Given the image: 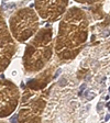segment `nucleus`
I'll return each mask as SVG.
<instances>
[{
    "label": "nucleus",
    "instance_id": "obj_2",
    "mask_svg": "<svg viewBox=\"0 0 110 123\" xmlns=\"http://www.w3.org/2000/svg\"><path fill=\"white\" fill-rule=\"evenodd\" d=\"M52 35V29L43 28L26 45L23 55V67L26 73L40 72L47 64L53 53Z\"/></svg>",
    "mask_w": 110,
    "mask_h": 123
},
{
    "label": "nucleus",
    "instance_id": "obj_9",
    "mask_svg": "<svg viewBox=\"0 0 110 123\" xmlns=\"http://www.w3.org/2000/svg\"><path fill=\"white\" fill-rule=\"evenodd\" d=\"M0 123H7V122H2V121H0Z\"/></svg>",
    "mask_w": 110,
    "mask_h": 123
},
{
    "label": "nucleus",
    "instance_id": "obj_7",
    "mask_svg": "<svg viewBox=\"0 0 110 123\" xmlns=\"http://www.w3.org/2000/svg\"><path fill=\"white\" fill-rule=\"evenodd\" d=\"M69 0H34L39 17L51 22L57 21L65 14Z\"/></svg>",
    "mask_w": 110,
    "mask_h": 123
},
{
    "label": "nucleus",
    "instance_id": "obj_5",
    "mask_svg": "<svg viewBox=\"0 0 110 123\" xmlns=\"http://www.w3.org/2000/svg\"><path fill=\"white\" fill-rule=\"evenodd\" d=\"M20 91L12 81L0 79V119L9 117L17 109Z\"/></svg>",
    "mask_w": 110,
    "mask_h": 123
},
{
    "label": "nucleus",
    "instance_id": "obj_1",
    "mask_svg": "<svg viewBox=\"0 0 110 123\" xmlns=\"http://www.w3.org/2000/svg\"><path fill=\"white\" fill-rule=\"evenodd\" d=\"M88 37V19L79 8L73 7L62 17L55 51L59 59L69 61L82 51Z\"/></svg>",
    "mask_w": 110,
    "mask_h": 123
},
{
    "label": "nucleus",
    "instance_id": "obj_6",
    "mask_svg": "<svg viewBox=\"0 0 110 123\" xmlns=\"http://www.w3.org/2000/svg\"><path fill=\"white\" fill-rule=\"evenodd\" d=\"M15 51V40L9 30V26H7L2 12L0 11V73H2L10 64Z\"/></svg>",
    "mask_w": 110,
    "mask_h": 123
},
{
    "label": "nucleus",
    "instance_id": "obj_3",
    "mask_svg": "<svg viewBox=\"0 0 110 123\" xmlns=\"http://www.w3.org/2000/svg\"><path fill=\"white\" fill-rule=\"evenodd\" d=\"M39 14L34 9L23 8L11 15L9 30L13 38L18 42H26L34 36L39 31Z\"/></svg>",
    "mask_w": 110,
    "mask_h": 123
},
{
    "label": "nucleus",
    "instance_id": "obj_8",
    "mask_svg": "<svg viewBox=\"0 0 110 123\" xmlns=\"http://www.w3.org/2000/svg\"><path fill=\"white\" fill-rule=\"evenodd\" d=\"M75 1L78 3H83V5H96V3H99L104 0H75Z\"/></svg>",
    "mask_w": 110,
    "mask_h": 123
},
{
    "label": "nucleus",
    "instance_id": "obj_4",
    "mask_svg": "<svg viewBox=\"0 0 110 123\" xmlns=\"http://www.w3.org/2000/svg\"><path fill=\"white\" fill-rule=\"evenodd\" d=\"M35 89L26 87L21 100V109L18 114L19 123H40L41 113L45 107L44 96H36Z\"/></svg>",
    "mask_w": 110,
    "mask_h": 123
}]
</instances>
